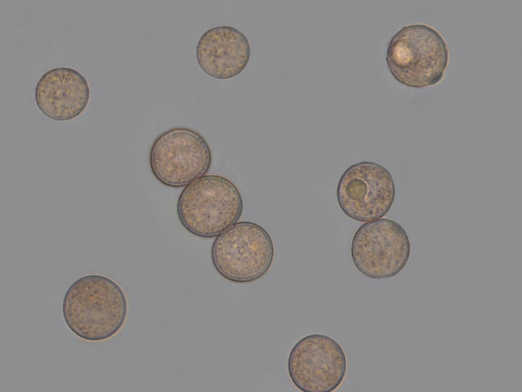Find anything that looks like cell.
Listing matches in <instances>:
<instances>
[{"label": "cell", "instance_id": "1", "mask_svg": "<svg viewBox=\"0 0 522 392\" xmlns=\"http://www.w3.org/2000/svg\"><path fill=\"white\" fill-rule=\"evenodd\" d=\"M64 321L70 331L89 341L107 340L124 325L128 312L126 296L113 280L90 275L74 281L62 303Z\"/></svg>", "mask_w": 522, "mask_h": 392}, {"label": "cell", "instance_id": "2", "mask_svg": "<svg viewBox=\"0 0 522 392\" xmlns=\"http://www.w3.org/2000/svg\"><path fill=\"white\" fill-rule=\"evenodd\" d=\"M243 202L236 185L219 175H204L185 186L177 199L179 220L191 234L216 237L238 222Z\"/></svg>", "mask_w": 522, "mask_h": 392}, {"label": "cell", "instance_id": "3", "mask_svg": "<svg viewBox=\"0 0 522 392\" xmlns=\"http://www.w3.org/2000/svg\"><path fill=\"white\" fill-rule=\"evenodd\" d=\"M449 59L447 44L434 28L424 24L404 26L389 40L386 61L399 83L423 88L442 79Z\"/></svg>", "mask_w": 522, "mask_h": 392}, {"label": "cell", "instance_id": "4", "mask_svg": "<svg viewBox=\"0 0 522 392\" xmlns=\"http://www.w3.org/2000/svg\"><path fill=\"white\" fill-rule=\"evenodd\" d=\"M275 249L268 232L251 222H238L218 235L211 259L223 278L236 283L254 282L265 275L273 262Z\"/></svg>", "mask_w": 522, "mask_h": 392}, {"label": "cell", "instance_id": "5", "mask_svg": "<svg viewBox=\"0 0 522 392\" xmlns=\"http://www.w3.org/2000/svg\"><path fill=\"white\" fill-rule=\"evenodd\" d=\"M212 162L210 147L197 132L176 127L160 134L149 154L150 169L162 184L183 187L204 176Z\"/></svg>", "mask_w": 522, "mask_h": 392}, {"label": "cell", "instance_id": "6", "mask_svg": "<svg viewBox=\"0 0 522 392\" xmlns=\"http://www.w3.org/2000/svg\"><path fill=\"white\" fill-rule=\"evenodd\" d=\"M351 253L355 266L364 276L374 279L389 278L406 265L410 243L400 225L378 218L365 223L357 229Z\"/></svg>", "mask_w": 522, "mask_h": 392}, {"label": "cell", "instance_id": "7", "mask_svg": "<svg viewBox=\"0 0 522 392\" xmlns=\"http://www.w3.org/2000/svg\"><path fill=\"white\" fill-rule=\"evenodd\" d=\"M288 370L293 384L303 392H331L343 382L347 360L333 338L312 334L300 339L291 349Z\"/></svg>", "mask_w": 522, "mask_h": 392}, {"label": "cell", "instance_id": "8", "mask_svg": "<svg viewBox=\"0 0 522 392\" xmlns=\"http://www.w3.org/2000/svg\"><path fill=\"white\" fill-rule=\"evenodd\" d=\"M396 189L393 177L380 164L362 161L349 167L336 188L338 204L343 212L357 221L380 218L390 210Z\"/></svg>", "mask_w": 522, "mask_h": 392}, {"label": "cell", "instance_id": "9", "mask_svg": "<svg viewBox=\"0 0 522 392\" xmlns=\"http://www.w3.org/2000/svg\"><path fill=\"white\" fill-rule=\"evenodd\" d=\"M90 96L86 79L79 71L69 67L47 71L39 79L35 90L39 110L57 121H67L80 115L87 108Z\"/></svg>", "mask_w": 522, "mask_h": 392}, {"label": "cell", "instance_id": "10", "mask_svg": "<svg viewBox=\"0 0 522 392\" xmlns=\"http://www.w3.org/2000/svg\"><path fill=\"white\" fill-rule=\"evenodd\" d=\"M249 42L238 29L227 26L211 28L199 39L196 50L202 70L215 79H229L241 74L250 57Z\"/></svg>", "mask_w": 522, "mask_h": 392}]
</instances>
